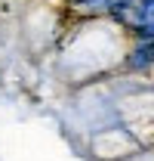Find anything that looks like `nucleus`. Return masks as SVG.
Masks as SVG:
<instances>
[{
    "label": "nucleus",
    "mask_w": 154,
    "mask_h": 161,
    "mask_svg": "<svg viewBox=\"0 0 154 161\" xmlns=\"http://www.w3.org/2000/svg\"><path fill=\"white\" fill-rule=\"evenodd\" d=\"M126 65L130 68H148V65H154V40H139V47L130 53Z\"/></svg>",
    "instance_id": "obj_1"
},
{
    "label": "nucleus",
    "mask_w": 154,
    "mask_h": 161,
    "mask_svg": "<svg viewBox=\"0 0 154 161\" xmlns=\"http://www.w3.org/2000/svg\"><path fill=\"white\" fill-rule=\"evenodd\" d=\"M136 16L139 22H154V0H136Z\"/></svg>",
    "instance_id": "obj_2"
},
{
    "label": "nucleus",
    "mask_w": 154,
    "mask_h": 161,
    "mask_svg": "<svg viewBox=\"0 0 154 161\" xmlns=\"http://www.w3.org/2000/svg\"><path fill=\"white\" fill-rule=\"evenodd\" d=\"M136 0H105V6L111 9V13H123V9H130Z\"/></svg>",
    "instance_id": "obj_3"
}]
</instances>
